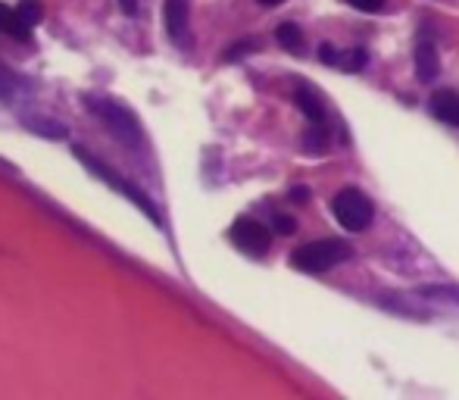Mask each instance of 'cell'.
<instances>
[{"mask_svg": "<svg viewBox=\"0 0 459 400\" xmlns=\"http://www.w3.org/2000/svg\"><path fill=\"white\" fill-rule=\"evenodd\" d=\"M331 213H335V219L341 222L347 232H366V228L372 226L375 207L362 191L344 188V191H337L335 200H331Z\"/></svg>", "mask_w": 459, "mask_h": 400, "instance_id": "3957f363", "label": "cell"}, {"mask_svg": "<svg viewBox=\"0 0 459 400\" xmlns=\"http://www.w3.org/2000/svg\"><path fill=\"white\" fill-rule=\"evenodd\" d=\"M319 60H322L325 66H337V63H341V54H337L331 44H322V54H319Z\"/></svg>", "mask_w": 459, "mask_h": 400, "instance_id": "ac0fdd59", "label": "cell"}, {"mask_svg": "<svg viewBox=\"0 0 459 400\" xmlns=\"http://www.w3.org/2000/svg\"><path fill=\"white\" fill-rule=\"evenodd\" d=\"M438 72H441V63H438V50L431 41H419L416 44V75L419 81H435Z\"/></svg>", "mask_w": 459, "mask_h": 400, "instance_id": "52a82bcc", "label": "cell"}, {"mask_svg": "<svg viewBox=\"0 0 459 400\" xmlns=\"http://www.w3.org/2000/svg\"><path fill=\"white\" fill-rule=\"evenodd\" d=\"M228 238H232L244 253H251V257H263V253L269 251V244H272L269 228H266L263 222H257V219H247V216H241V219L234 222L232 232H228Z\"/></svg>", "mask_w": 459, "mask_h": 400, "instance_id": "5b68a950", "label": "cell"}, {"mask_svg": "<svg viewBox=\"0 0 459 400\" xmlns=\"http://www.w3.org/2000/svg\"><path fill=\"white\" fill-rule=\"evenodd\" d=\"M291 200L306 203V200H310V188H294V191H291Z\"/></svg>", "mask_w": 459, "mask_h": 400, "instance_id": "44dd1931", "label": "cell"}, {"mask_svg": "<svg viewBox=\"0 0 459 400\" xmlns=\"http://www.w3.org/2000/svg\"><path fill=\"white\" fill-rule=\"evenodd\" d=\"M431 116L459 129V94L456 91H438L435 98H431Z\"/></svg>", "mask_w": 459, "mask_h": 400, "instance_id": "ba28073f", "label": "cell"}, {"mask_svg": "<svg viewBox=\"0 0 459 400\" xmlns=\"http://www.w3.org/2000/svg\"><path fill=\"white\" fill-rule=\"evenodd\" d=\"M272 226H276V232H278V234H294L297 222L291 219V216H276V219H272Z\"/></svg>", "mask_w": 459, "mask_h": 400, "instance_id": "2e32d148", "label": "cell"}, {"mask_svg": "<svg viewBox=\"0 0 459 400\" xmlns=\"http://www.w3.org/2000/svg\"><path fill=\"white\" fill-rule=\"evenodd\" d=\"M353 10H362V13H378L385 6V0H347Z\"/></svg>", "mask_w": 459, "mask_h": 400, "instance_id": "e0dca14e", "label": "cell"}, {"mask_svg": "<svg viewBox=\"0 0 459 400\" xmlns=\"http://www.w3.org/2000/svg\"><path fill=\"white\" fill-rule=\"evenodd\" d=\"M123 10L125 13H135L138 10V0H123Z\"/></svg>", "mask_w": 459, "mask_h": 400, "instance_id": "7402d4cb", "label": "cell"}, {"mask_svg": "<svg viewBox=\"0 0 459 400\" xmlns=\"http://www.w3.org/2000/svg\"><path fill=\"white\" fill-rule=\"evenodd\" d=\"M251 47H253V41H241V44H234V47H228L225 60H238V56L251 54Z\"/></svg>", "mask_w": 459, "mask_h": 400, "instance_id": "ffe728a7", "label": "cell"}, {"mask_svg": "<svg viewBox=\"0 0 459 400\" xmlns=\"http://www.w3.org/2000/svg\"><path fill=\"white\" fill-rule=\"evenodd\" d=\"M50 125H54V123H44V119H31V129H35V132H47L50 138H63V135H66L63 129H50Z\"/></svg>", "mask_w": 459, "mask_h": 400, "instance_id": "d6986e66", "label": "cell"}, {"mask_svg": "<svg viewBox=\"0 0 459 400\" xmlns=\"http://www.w3.org/2000/svg\"><path fill=\"white\" fill-rule=\"evenodd\" d=\"M303 148L310 150V154H322V150L328 148V123H312L303 138Z\"/></svg>", "mask_w": 459, "mask_h": 400, "instance_id": "8fae6325", "label": "cell"}, {"mask_svg": "<svg viewBox=\"0 0 459 400\" xmlns=\"http://www.w3.org/2000/svg\"><path fill=\"white\" fill-rule=\"evenodd\" d=\"M16 91H19V79L4 66V63H0V100H13L16 98Z\"/></svg>", "mask_w": 459, "mask_h": 400, "instance_id": "5bb4252c", "label": "cell"}, {"mask_svg": "<svg viewBox=\"0 0 459 400\" xmlns=\"http://www.w3.org/2000/svg\"><path fill=\"white\" fill-rule=\"evenodd\" d=\"M276 38H278V44H282V47L294 50V54L303 47V31H301V25H294V22H282V25H278Z\"/></svg>", "mask_w": 459, "mask_h": 400, "instance_id": "7c38bea8", "label": "cell"}, {"mask_svg": "<svg viewBox=\"0 0 459 400\" xmlns=\"http://www.w3.org/2000/svg\"><path fill=\"white\" fill-rule=\"evenodd\" d=\"M188 16H191V6L188 0H166L163 6V19H166V31L175 44L188 47Z\"/></svg>", "mask_w": 459, "mask_h": 400, "instance_id": "8992f818", "label": "cell"}, {"mask_svg": "<svg viewBox=\"0 0 459 400\" xmlns=\"http://www.w3.org/2000/svg\"><path fill=\"white\" fill-rule=\"evenodd\" d=\"M350 244L337 238H325V241H312V244H303L291 253V266L301 272H310V276H319V272H328L331 266L350 260Z\"/></svg>", "mask_w": 459, "mask_h": 400, "instance_id": "7a4b0ae2", "label": "cell"}, {"mask_svg": "<svg viewBox=\"0 0 459 400\" xmlns=\"http://www.w3.org/2000/svg\"><path fill=\"white\" fill-rule=\"evenodd\" d=\"M29 29L31 25L22 22L19 10H10L6 4H0V31H4V35L16 38V41H29Z\"/></svg>", "mask_w": 459, "mask_h": 400, "instance_id": "30bf717a", "label": "cell"}, {"mask_svg": "<svg viewBox=\"0 0 459 400\" xmlns=\"http://www.w3.org/2000/svg\"><path fill=\"white\" fill-rule=\"evenodd\" d=\"M75 157H79V160L85 163V166L91 169V173H98L100 179L106 182V185H110V188H116L119 194H125V198H129L132 203H135L138 209H141L144 216H148V219L153 222V226H163V216H159V209L150 203L148 194H144V191H138V188H135V185H129V182H125V179H119V175L113 173L110 166H104V163H100V160H94V157L88 154L85 148H75Z\"/></svg>", "mask_w": 459, "mask_h": 400, "instance_id": "277c9868", "label": "cell"}, {"mask_svg": "<svg viewBox=\"0 0 459 400\" xmlns=\"http://www.w3.org/2000/svg\"><path fill=\"white\" fill-rule=\"evenodd\" d=\"M19 16H22L25 25H38L41 22V4L38 0H22L19 4Z\"/></svg>", "mask_w": 459, "mask_h": 400, "instance_id": "9a60e30c", "label": "cell"}, {"mask_svg": "<svg viewBox=\"0 0 459 400\" xmlns=\"http://www.w3.org/2000/svg\"><path fill=\"white\" fill-rule=\"evenodd\" d=\"M294 100H297V106H301L303 116L310 119V123H325V104H322V98L312 91V88L301 85V88H297V94H294Z\"/></svg>", "mask_w": 459, "mask_h": 400, "instance_id": "9c48e42d", "label": "cell"}, {"mask_svg": "<svg viewBox=\"0 0 459 400\" xmlns=\"http://www.w3.org/2000/svg\"><path fill=\"white\" fill-rule=\"evenodd\" d=\"M263 6H278V4H285V0H259Z\"/></svg>", "mask_w": 459, "mask_h": 400, "instance_id": "603a6c76", "label": "cell"}, {"mask_svg": "<svg viewBox=\"0 0 459 400\" xmlns=\"http://www.w3.org/2000/svg\"><path fill=\"white\" fill-rule=\"evenodd\" d=\"M416 294L431 297V301H438V297H447L450 303H459V288H447V285H422Z\"/></svg>", "mask_w": 459, "mask_h": 400, "instance_id": "4fadbf2b", "label": "cell"}, {"mask_svg": "<svg viewBox=\"0 0 459 400\" xmlns=\"http://www.w3.org/2000/svg\"><path fill=\"white\" fill-rule=\"evenodd\" d=\"M88 110H91L94 116H98L100 123L106 125V132H110V135L116 138L119 144H125V148H132V150H141L144 148V135H141V125H138L135 113L125 110L119 100L88 98Z\"/></svg>", "mask_w": 459, "mask_h": 400, "instance_id": "6da1fadb", "label": "cell"}]
</instances>
